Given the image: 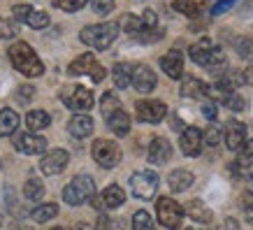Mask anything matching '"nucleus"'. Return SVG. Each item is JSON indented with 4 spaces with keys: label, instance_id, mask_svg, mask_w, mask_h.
I'll return each instance as SVG.
<instances>
[{
    "label": "nucleus",
    "instance_id": "nucleus-25",
    "mask_svg": "<svg viewBox=\"0 0 253 230\" xmlns=\"http://www.w3.org/2000/svg\"><path fill=\"white\" fill-rule=\"evenodd\" d=\"M181 95L184 98H202V95H207V84L198 77H186L184 84H181Z\"/></svg>",
    "mask_w": 253,
    "mask_h": 230
},
{
    "label": "nucleus",
    "instance_id": "nucleus-3",
    "mask_svg": "<svg viewBox=\"0 0 253 230\" xmlns=\"http://www.w3.org/2000/svg\"><path fill=\"white\" fill-rule=\"evenodd\" d=\"M188 54H191V58L198 65H202V68L211 70V72H221V70H225V51H223L221 46H214L209 40H202V42H198V45H193L191 49H188Z\"/></svg>",
    "mask_w": 253,
    "mask_h": 230
},
{
    "label": "nucleus",
    "instance_id": "nucleus-18",
    "mask_svg": "<svg viewBox=\"0 0 253 230\" xmlns=\"http://www.w3.org/2000/svg\"><path fill=\"white\" fill-rule=\"evenodd\" d=\"M68 131H70L72 138H77V139L88 138V135L93 133V119L91 116H86V114H75L68 121Z\"/></svg>",
    "mask_w": 253,
    "mask_h": 230
},
{
    "label": "nucleus",
    "instance_id": "nucleus-47",
    "mask_svg": "<svg viewBox=\"0 0 253 230\" xmlns=\"http://www.w3.org/2000/svg\"><path fill=\"white\" fill-rule=\"evenodd\" d=\"M72 230H93V228L88 226V223H77V226H75Z\"/></svg>",
    "mask_w": 253,
    "mask_h": 230
},
{
    "label": "nucleus",
    "instance_id": "nucleus-27",
    "mask_svg": "<svg viewBox=\"0 0 253 230\" xmlns=\"http://www.w3.org/2000/svg\"><path fill=\"white\" fill-rule=\"evenodd\" d=\"M168 184H169V188H172L174 193L188 191V186L193 184V172H188V170H174V172L169 175Z\"/></svg>",
    "mask_w": 253,
    "mask_h": 230
},
{
    "label": "nucleus",
    "instance_id": "nucleus-51",
    "mask_svg": "<svg viewBox=\"0 0 253 230\" xmlns=\"http://www.w3.org/2000/svg\"><path fill=\"white\" fill-rule=\"evenodd\" d=\"M51 230H63V228H51Z\"/></svg>",
    "mask_w": 253,
    "mask_h": 230
},
{
    "label": "nucleus",
    "instance_id": "nucleus-44",
    "mask_svg": "<svg viewBox=\"0 0 253 230\" xmlns=\"http://www.w3.org/2000/svg\"><path fill=\"white\" fill-rule=\"evenodd\" d=\"M105 75H107V72H105V68H102V65H95V68H93V72H91V79L95 82V84H100V82L105 79Z\"/></svg>",
    "mask_w": 253,
    "mask_h": 230
},
{
    "label": "nucleus",
    "instance_id": "nucleus-9",
    "mask_svg": "<svg viewBox=\"0 0 253 230\" xmlns=\"http://www.w3.org/2000/svg\"><path fill=\"white\" fill-rule=\"evenodd\" d=\"M14 12V19L19 23H26L28 28H35V31H42L49 26V14L46 12H40V9H33L31 5H14L12 7Z\"/></svg>",
    "mask_w": 253,
    "mask_h": 230
},
{
    "label": "nucleus",
    "instance_id": "nucleus-38",
    "mask_svg": "<svg viewBox=\"0 0 253 230\" xmlns=\"http://www.w3.org/2000/svg\"><path fill=\"white\" fill-rule=\"evenodd\" d=\"M88 2H91L93 12H95V14H100V16L109 14V12L114 9V0H88Z\"/></svg>",
    "mask_w": 253,
    "mask_h": 230
},
{
    "label": "nucleus",
    "instance_id": "nucleus-33",
    "mask_svg": "<svg viewBox=\"0 0 253 230\" xmlns=\"http://www.w3.org/2000/svg\"><path fill=\"white\" fill-rule=\"evenodd\" d=\"M132 230H156V223L151 219V214L144 212V209L135 212V216H132Z\"/></svg>",
    "mask_w": 253,
    "mask_h": 230
},
{
    "label": "nucleus",
    "instance_id": "nucleus-32",
    "mask_svg": "<svg viewBox=\"0 0 253 230\" xmlns=\"http://www.w3.org/2000/svg\"><path fill=\"white\" fill-rule=\"evenodd\" d=\"M249 165H253V139H246V144L239 149L235 170H246Z\"/></svg>",
    "mask_w": 253,
    "mask_h": 230
},
{
    "label": "nucleus",
    "instance_id": "nucleus-14",
    "mask_svg": "<svg viewBox=\"0 0 253 230\" xmlns=\"http://www.w3.org/2000/svg\"><path fill=\"white\" fill-rule=\"evenodd\" d=\"M158 84V79H156V72L149 65H137L135 68V75H132V86H135V91L137 93H151Z\"/></svg>",
    "mask_w": 253,
    "mask_h": 230
},
{
    "label": "nucleus",
    "instance_id": "nucleus-12",
    "mask_svg": "<svg viewBox=\"0 0 253 230\" xmlns=\"http://www.w3.org/2000/svg\"><path fill=\"white\" fill-rule=\"evenodd\" d=\"M14 149L26 156H40L46 151V139L35 133H19L14 138Z\"/></svg>",
    "mask_w": 253,
    "mask_h": 230
},
{
    "label": "nucleus",
    "instance_id": "nucleus-23",
    "mask_svg": "<svg viewBox=\"0 0 253 230\" xmlns=\"http://www.w3.org/2000/svg\"><path fill=\"white\" fill-rule=\"evenodd\" d=\"M16 128H19V114H16L14 109L5 107L2 112H0V138L14 135Z\"/></svg>",
    "mask_w": 253,
    "mask_h": 230
},
{
    "label": "nucleus",
    "instance_id": "nucleus-13",
    "mask_svg": "<svg viewBox=\"0 0 253 230\" xmlns=\"http://www.w3.org/2000/svg\"><path fill=\"white\" fill-rule=\"evenodd\" d=\"M202 142H205V138H202V131L200 128H195V126H188V128H184L181 131V138H179V146H181V151L186 153V156H198L200 151H202Z\"/></svg>",
    "mask_w": 253,
    "mask_h": 230
},
{
    "label": "nucleus",
    "instance_id": "nucleus-2",
    "mask_svg": "<svg viewBox=\"0 0 253 230\" xmlns=\"http://www.w3.org/2000/svg\"><path fill=\"white\" fill-rule=\"evenodd\" d=\"M119 35V23L114 21H105V23H95V26H86L79 33V40L86 46H93L95 51H105L112 46V42Z\"/></svg>",
    "mask_w": 253,
    "mask_h": 230
},
{
    "label": "nucleus",
    "instance_id": "nucleus-31",
    "mask_svg": "<svg viewBox=\"0 0 253 230\" xmlns=\"http://www.w3.org/2000/svg\"><path fill=\"white\" fill-rule=\"evenodd\" d=\"M56 214H58V205H54V202H46V205H40V207L33 209V219L38 223L51 221Z\"/></svg>",
    "mask_w": 253,
    "mask_h": 230
},
{
    "label": "nucleus",
    "instance_id": "nucleus-40",
    "mask_svg": "<svg viewBox=\"0 0 253 230\" xmlns=\"http://www.w3.org/2000/svg\"><path fill=\"white\" fill-rule=\"evenodd\" d=\"M237 51L239 56H244V58H251L253 56V45L249 38H239L237 40Z\"/></svg>",
    "mask_w": 253,
    "mask_h": 230
},
{
    "label": "nucleus",
    "instance_id": "nucleus-39",
    "mask_svg": "<svg viewBox=\"0 0 253 230\" xmlns=\"http://www.w3.org/2000/svg\"><path fill=\"white\" fill-rule=\"evenodd\" d=\"M225 107L232 109V112H242V109L246 107V100L242 98V95H237V93H232L230 98L225 100Z\"/></svg>",
    "mask_w": 253,
    "mask_h": 230
},
{
    "label": "nucleus",
    "instance_id": "nucleus-34",
    "mask_svg": "<svg viewBox=\"0 0 253 230\" xmlns=\"http://www.w3.org/2000/svg\"><path fill=\"white\" fill-rule=\"evenodd\" d=\"M19 21H14V19H2L0 16V40H12L19 35Z\"/></svg>",
    "mask_w": 253,
    "mask_h": 230
},
{
    "label": "nucleus",
    "instance_id": "nucleus-20",
    "mask_svg": "<svg viewBox=\"0 0 253 230\" xmlns=\"http://www.w3.org/2000/svg\"><path fill=\"white\" fill-rule=\"evenodd\" d=\"M184 212L188 216H191L193 221H198V223H209L211 219H214V214H211V209L202 202V200H191V202H186V207Z\"/></svg>",
    "mask_w": 253,
    "mask_h": 230
},
{
    "label": "nucleus",
    "instance_id": "nucleus-46",
    "mask_svg": "<svg viewBox=\"0 0 253 230\" xmlns=\"http://www.w3.org/2000/svg\"><path fill=\"white\" fill-rule=\"evenodd\" d=\"M244 219L249 223H253V202H249V205L244 207Z\"/></svg>",
    "mask_w": 253,
    "mask_h": 230
},
{
    "label": "nucleus",
    "instance_id": "nucleus-11",
    "mask_svg": "<svg viewBox=\"0 0 253 230\" xmlns=\"http://www.w3.org/2000/svg\"><path fill=\"white\" fill-rule=\"evenodd\" d=\"M68 163H70V153L65 149H54V151H46L40 158V170L44 175L54 177V175H61L63 170L68 168Z\"/></svg>",
    "mask_w": 253,
    "mask_h": 230
},
{
    "label": "nucleus",
    "instance_id": "nucleus-50",
    "mask_svg": "<svg viewBox=\"0 0 253 230\" xmlns=\"http://www.w3.org/2000/svg\"><path fill=\"white\" fill-rule=\"evenodd\" d=\"M198 2H200V5H205V2H207V0H198Z\"/></svg>",
    "mask_w": 253,
    "mask_h": 230
},
{
    "label": "nucleus",
    "instance_id": "nucleus-26",
    "mask_svg": "<svg viewBox=\"0 0 253 230\" xmlns=\"http://www.w3.org/2000/svg\"><path fill=\"white\" fill-rule=\"evenodd\" d=\"M49 123H51V116L46 114L44 109H33V112H28V116H26V126H28L31 133L44 131V128H49Z\"/></svg>",
    "mask_w": 253,
    "mask_h": 230
},
{
    "label": "nucleus",
    "instance_id": "nucleus-16",
    "mask_svg": "<svg viewBox=\"0 0 253 230\" xmlns=\"http://www.w3.org/2000/svg\"><path fill=\"white\" fill-rule=\"evenodd\" d=\"M246 144V126L239 121H230L225 126V146L230 151H239Z\"/></svg>",
    "mask_w": 253,
    "mask_h": 230
},
{
    "label": "nucleus",
    "instance_id": "nucleus-36",
    "mask_svg": "<svg viewBox=\"0 0 253 230\" xmlns=\"http://www.w3.org/2000/svg\"><path fill=\"white\" fill-rule=\"evenodd\" d=\"M202 138H205V142H207L209 146H216L218 142L223 139V131H221V126L218 123H209L207 126V131L202 133Z\"/></svg>",
    "mask_w": 253,
    "mask_h": 230
},
{
    "label": "nucleus",
    "instance_id": "nucleus-49",
    "mask_svg": "<svg viewBox=\"0 0 253 230\" xmlns=\"http://www.w3.org/2000/svg\"><path fill=\"white\" fill-rule=\"evenodd\" d=\"M246 186H249V191L253 193V172H251V175H249V179H246Z\"/></svg>",
    "mask_w": 253,
    "mask_h": 230
},
{
    "label": "nucleus",
    "instance_id": "nucleus-35",
    "mask_svg": "<svg viewBox=\"0 0 253 230\" xmlns=\"http://www.w3.org/2000/svg\"><path fill=\"white\" fill-rule=\"evenodd\" d=\"M200 7H202V5H200L198 0H174V9L186 16H198Z\"/></svg>",
    "mask_w": 253,
    "mask_h": 230
},
{
    "label": "nucleus",
    "instance_id": "nucleus-29",
    "mask_svg": "<svg viewBox=\"0 0 253 230\" xmlns=\"http://www.w3.org/2000/svg\"><path fill=\"white\" fill-rule=\"evenodd\" d=\"M116 23H119V28H123V31L130 33V35H139V33L144 31V21H142L139 16H132V14H123Z\"/></svg>",
    "mask_w": 253,
    "mask_h": 230
},
{
    "label": "nucleus",
    "instance_id": "nucleus-21",
    "mask_svg": "<svg viewBox=\"0 0 253 230\" xmlns=\"http://www.w3.org/2000/svg\"><path fill=\"white\" fill-rule=\"evenodd\" d=\"M95 65H98V63H95V56H93V54H82V56H77L75 61L70 63L68 75H72V77H79V75H91Z\"/></svg>",
    "mask_w": 253,
    "mask_h": 230
},
{
    "label": "nucleus",
    "instance_id": "nucleus-4",
    "mask_svg": "<svg viewBox=\"0 0 253 230\" xmlns=\"http://www.w3.org/2000/svg\"><path fill=\"white\" fill-rule=\"evenodd\" d=\"M95 198V182H93V177L88 175H79L75 177L72 182H70L65 188H63V200L72 205V207H79V205H84L88 200Z\"/></svg>",
    "mask_w": 253,
    "mask_h": 230
},
{
    "label": "nucleus",
    "instance_id": "nucleus-1",
    "mask_svg": "<svg viewBox=\"0 0 253 230\" xmlns=\"http://www.w3.org/2000/svg\"><path fill=\"white\" fill-rule=\"evenodd\" d=\"M7 56L12 61V65L26 77H40L44 72V65L40 61V56L35 54V49L28 42H23V40H19V42H14L9 46Z\"/></svg>",
    "mask_w": 253,
    "mask_h": 230
},
{
    "label": "nucleus",
    "instance_id": "nucleus-5",
    "mask_svg": "<svg viewBox=\"0 0 253 230\" xmlns=\"http://www.w3.org/2000/svg\"><path fill=\"white\" fill-rule=\"evenodd\" d=\"M156 216H158V221L169 230H176L184 221V207L174 202L172 198H158L156 202Z\"/></svg>",
    "mask_w": 253,
    "mask_h": 230
},
{
    "label": "nucleus",
    "instance_id": "nucleus-43",
    "mask_svg": "<svg viewBox=\"0 0 253 230\" xmlns=\"http://www.w3.org/2000/svg\"><path fill=\"white\" fill-rule=\"evenodd\" d=\"M142 21H144V28H156V23H158V16H156V12L146 9L144 14H142Z\"/></svg>",
    "mask_w": 253,
    "mask_h": 230
},
{
    "label": "nucleus",
    "instance_id": "nucleus-6",
    "mask_svg": "<svg viewBox=\"0 0 253 230\" xmlns=\"http://www.w3.org/2000/svg\"><path fill=\"white\" fill-rule=\"evenodd\" d=\"M130 188L135 198L151 200L156 195V191H158V175L151 172V170H137L130 177Z\"/></svg>",
    "mask_w": 253,
    "mask_h": 230
},
{
    "label": "nucleus",
    "instance_id": "nucleus-45",
    "mask_svg": "<svg viewBox=\"0 0 253 230\" xmlns=\"http://www.w3.org/2000/svg\"><path fill=\"white\" fill-rule=\"evenodd\" d=\"M98 230H109V219H107V214H100V216H98Z\"/></svg>",
    "mask_w": 253,
    "mask_h": 230
},
{
    "label": "nucleus",
    "instance_id": "nucleus-19",
    "mask_svg": "<svg viewBox=\"0 0 253 230\" xmlns=\"http://www.w3.org/2000/svg\"><path fill=\"white\" fill-rule=\"evenodd\" d=\"M100 200H102V207L105 209H116V207H121L123 202H126V193H123L121 186L109 184L105 191L100 193Z\"/></svg>",
    "mask_w": 253,
    "mask_h": 230
},
{
    "label": "nucleus",
    "instance_id": "nucleus-41",
    "mask_svg": "<svg viewBox=\"0 0 253 230\" xmlns=\"http://www.w3.org/2000/svg\"><path fill=\"white\" fill-rule=\"evenodd\" d=\"M202 114H205V119H207V121L214 123L216 121V114H218V112H216V102H211V100L202 102Z\"/></svg>",
    "mask_w": 253,
    "mask_h": 230
},
{
    "label": "nucleus",
    "instance_id": "nucleus-37",
    "mask_svg": "<svg viewBox=\"0 0 253 230\" xmlns=\"http://www.w3.org/2000/svg\"><path fill=\"white\" fill-rule=\"evenodd\" d=\"M51 2H54L58 9H63V12H70V14H72V12H79V9L84 7L88 0H51Z\"/></svg>",
    "mask_w": 253,
    "mask_h": 230
},
{
    "label": "nucleus",
    "instance_id": "nucleus-22",
    "mask_svg": "<svg viewBox=\"0 0 253 230\" xmlns=\"http://www.w3.org/2000/svg\"><path fill=\"white\" fill-rule=\"evenodd\" d=\"M132 75H135V68H132L130 63H116L114 70H112L114 86L116 89H128L132 84Z\"/></svg>",
    "mask_w": 253,
    "mask_h": 230
},
{
    "label": "nucleus",
    "instance_id": "nucleus-52",
    "mask_svg": "<svg viewBox=\"0 0 253 230\" xmlns=\"http://www.w3.org/2000/svg\"><path fill=\"white\" fill-rule=\"evenodd\" d=\"M188 230H198V228H188Z\"/></svg>",
    "mask_w": 253,
    "mask_h": 230
},
{
    "label": "nucleus",
    "instance_id": "nucleus-15",
    "mask_svg": "<svg viewBox=\"0 0 253 230\" xmlns=\"http://www.w3.org/2000/svg\"><path fill=\"white\" fill-rule=\"evenodd\" d=\"M172 158V144L165 138H154L149 144V163L151 165H165Z\"/></svg>",
    "mask_w": 253,
    "mask_h": 230
},
{
    "label": "nucleus",
    "instance_id": "nucleus-48",
    "mask_svg": "<svg viewBox=\"0 0 253 230\" xmlns=\"http://www.w3.org/2000/svg\"><path fill=\"white\" fill-rule=\"evenodd\" d=\"M172 128H184V126H181V119H179V116H174V119H172Z\"/></svg>",
    "mask_w": 253,
    "mask_h": 230
},
{
    "label": "nucleus",
    "instance_id": "nucleus-8",
    "mask_svg": "<svg viewBox=\"0 0 253 230\" xmlns=\"http://www.w3.org/2000/svg\"><path fill=\"white\" fill-rule=\"evenodd\" d=\"M63 102L68 105L75 114H84L93 107V93L86 86H72L70 91H63Z\"/></svg>",
    "mask_w": 253,
    "mask_h": 230
},
{
    "label": "nucleus",
    "instance_id": "nucleus-7",
    "mask_svg": "<svg viewBox=\"0 0 253 230\" xmlns=\"http://www.w3.org/2000/svg\"><path fill=\"white\" fill-rule=\"evenodd\" d=\"M93 158L100 168H114L121 161V146L116 144L114 139H95L93 142Z\"/></svg>",
    "mask_w": 253,
    "mask_h": 230
},
{
    "label": "nucleus",
    "instance_id": "nucleus-17",
    "mask_svg": "<svg viewBox=\"0 0 253 230\" xmlns=\"http://www.w3.org/2000/svg\"><path fill=\"white\" fill-rule=\"evenodd\" d=\"M161 68L169 79H179V77L184 75V56L179 54L176 49H172V51H168L161 58Z\"/></svg>",
    "mask_w": 253,
    "mask_h": 230
},
{
    "label": "nucleus",
    "instance_id": "nucleus-28",
    "mask_svg": "<svg viewBox=\"0 0 253 230\" xmlns=\"http://www.w3.org/2000/svg\"><path fill=\"white\" fill-rule=\"evenodd\" d=\"M119 109H121V100H119V95H116L114 91H107L105 95H102V100H100V112H102V116L109 119V116L116 114Z\"/></svg>",
    "mask_w": 253,
    "mask_h": 230
},
{
    "label": "nucleus",
    "instance_id": "nucleus-42",
    "mask_svg": "<svg viewBox=\"0 0 253 230\" xmlns=\"http://www.w3.org/2000/svg\"><path fill=\"white\" fill-rule=\"evenodd\" d=\"M235 2H237V0H218L214 7H211V14H214V16L216 14H223V12H225V9H230Z\"/></svg>",
    "mask_w": 253,
    "mask_h": 230
},
{
    "label": "nucleus",
    "instance_id": "nucleus-30",
    "mask_svg": "<svg viewBox=\"0 0 253 230\" xmlns=\"http://www.w3.org/2000/svg\"><path fill=\"white\" fill-rule=\"evenodd\" d=\"M23 195L28 200H42V195H44V184L40 182L38 177H31V179L23 184Z\"/></svg>",
    "mask_w": 253,
    "mask_h": 230
},
{
    "label": "nucleus",
    "instance_id": "nucleus-10",
    "mask_svg": "<svg viewBox=\"0 0 253 230\" xmlns=\"http://www.w3.org/2000/svg\"><path fill=\"white\" fill-rule=\"evenodd\" d=\"M135 112H137V119L144 123H161L168 114V107L161 100H139L135 105Z\"/></svg>",
    "mask_w": 253,
    "mask_h": 230
},
{
    "label": "nucleus",
    "instance_id": "nucleus-24",
    "mask_svg": "<svg viewBox=\"0 0 253 230\" xmlns=\"http://www.w3.org/2000/svg\"><path fill=\"white\" fill-rule=\"evenodd\" d=\"M107 126H109V131L114 133V135L123 138V135H128V133H130V116L126 114L123 109H119L116 114H112L107 119Z\"/></svg>",
    "mask_w": 253,
    "mask_h": 230
}]
</instances>
